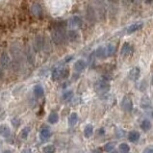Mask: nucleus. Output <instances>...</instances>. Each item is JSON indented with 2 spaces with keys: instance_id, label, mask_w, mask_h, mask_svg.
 Instances as JSON below:
<instances>
[{
  "instance_id": "f257e3e1",
  "label": "nucleus",
  "mask_w": 153,
  "mask_h": 153,
  "mask_svg": "<svg viewBox=\"0 0 153 153\" xmlns=\"http://www.w3.org/2000/svg\"><path fill=\"white\" fill-rule=\"evenodd\" d=\"M46 7L52 16H60L68 12L71 0H46Z\"/></svg>"
},
{
  "instance_id": "f03ea898",
  "label": "nucleus",
  "mask_w": 153,
  "mask_h": 153,
  "mask_svg": "<svg viewBox=\"0 0 153 153\" xmlns=\"http://www.w3.org/2000/svg\"><path fill=\"white\" fill-rule=\"evenodd\" d=\"M121 108L123 109L125 112H131L133 109V102L132 99L128 95H125V97L122 98L121 101Z\"/></svg>"
},
{
  "instance_id": "7ed1b4c3",
  "label": "nucleus",
  "mask_w": 153,
  "mask_h": 153,
  "mask_svg": "<svg viewBox=\"0 0 153 153\" xmlns=\"http://www.w3.org/2000/svg\"><path fill=\"white\" fill-rule=\"evenodd\" d=\"M51 137V131L48 127H43L40 132V138L42 142L47 141Z\"/></svg>"
},
{
  "instance_id": "20e7f679",
  "label": "nucleus",
  "mask_w": 153,
  "mask_h": 153,
  "mask_svg": "<svg viewBox=\"0 0 153 153\" xmlns=\"http://www.w3.org/2000/svg\"><path fill=\"white\" fill-rule=\"evenodd\" d=\"M140 74H141V69L138 67H135L130 71L129 72V78L130 80L132 81H136L138 80V78L140 77Z\"/></svg>"
},
{
  "instance_id": "39448f33",
  "label": "nucleus",
  "mask_w": 153,
  "mask_h": 153,
  "mask_svg": "<svg viewBox=\"0 0 153 153\" xmlns=\"http://www.w3.org/2000/svg\"><path fill=\"white\" fill-rule=\"evenodd\" d=\"M143 22H137V23H134L132 25H130L129 27L126 29V32H127V34H132V33H135L137 32L138 30L142 29L143 28Z\"/></svg>"
},
{
  "instance_id": "423d86ee",
  "label": "nucleus",
  "mask_w": 153,
  "mask_h": 153,
  "mask_svg": "<svg viewBox=\"0 0 153 153\" xmlns=\"http://www.w3.org/2000/svg\"><path fill=\"white\" fill-rule=\"evenodd\" d=\"M141 106L143 110H149V109L152 108V105H151V101L148 97L145 95V97H143L142 98V102H141Z\"/></svg>"
},
{
  "instance_id": "0eeeda50",
  "label": "nucleus",
  "mask_w": 153,
  "mask_h": 153,
  "mask_svg": "<svg viewBox=\"0 0 153 153\" xmlns=\"http://www.w3.org/2000/svg\"><path fill=\"white\" fill-rule=\"evenodd\" d=\"M34 94L39 98L42 97L43 95H45V90H43V88L41 85H37V86H35V88H34Z\"/></svg>"
},
{
  "instance_id": "6e6552de",
  "label": "nucleus",
  "mask_w": 153,
  "mask_h": 153,
  "mask_svg": "<svg viewBox=\"0 0 153 153\" xmlns=\"http://www.w3.org/2000/svg\"><path fill=\"white\" fill-rule=\"evenodd\" d=\"M74 68H75L76 71H83L84 69L86 68V63L85 61L83 60H79L77 61V62L75 63V65H74Z\"/></svg>"
},
{
  "instance_id": "1a4fd4ad",
  "label": "nucleus",
  "mask_w": 153,
  "mask_h": 153,
  "mask_svg": "<svg viewBox=\"0 0 153 153\" xmlns=\"http://www.w3.org/2000/svg\"><path fill=\"white\" fill-rule=\"evenodd\" d=\"M128 139L131 143H136L140 139V133L137 132V131H131L128 135Z\"/></svg>"
},
{
  "instance_id": "9d476101",
  "label": "nucleus",
  "mask_w": 153,
  "mask_h": 153,
  "mask_svg": "<svg viewBox=\"0 0 153 153\" xmlns=\"http://www.w3.org/2000/svg\"><path fill=\"white\" fill-rule=\"evenodd\" d=\"M78 122V115L77 113H71L68 117V124L69 126H74Z\"/></svg>"
},
{
  "instance_id": "9b49d317",
  "label": "nucleus",
  "mask_w": 153,
  "mask_h": 153,
  "mask_svg": "<svg viewBox=\"0 0 153 153\" xmlns=\"http://www.w3.org/2000/svg\"><path fill=\"white\" fill-rule=\"evenodd\" d=\"M11 134V130L7 125H0V135L3 137H9Z\"/></svg>"
},
{
  "instance_id": "f8f14e48",
  "label": "nucleus",
  "mask_w": 153,
  "mask_h": 153,
  "mask_svg": "<svg viewBox=\"0 0 153 153\" xmlns=\"http://www.w3.org/2000/svg\"><path fill=\"white\" fill-rule=\"evenodd\" d=\"M97 90L98 91H106L109 90V84H107L106 82L101 81L98 84H97Z\"/></svg>"
},
{
  "instance_id": "ddd939ff",
  "label": "nucleus",
  "mask_w": 153,
  "mask_h": 153,
  "mask_svg": "<svg viewBox=\"0 0 153 153\" xmlns=\"http://www.w3.org/2000/svg\"><path fill=\"white\" fill-rule=\"evenodd\" d=\"M59 120V115L57 113L53 112V113H51L49 117H48V121H49V123L51 124H55L57 123Z\"/></svg>"
},
{
  "instance_id": "4468645a",
  "label": "nucleus",
  "mask_w": 153,
  "mask_h": 153,
  "mask_svg": "<svg viewBox=\"0 0 153 153\" xmlns=\"http://www.w3.org/2000/svg\"><path fill=\"white\" fill-rule=\"evenodd\" d=\"M93 133H94V127H93V125L88 124L85 127V129H84V136L86 138H90V137H91Z\"/></svg>"
},
{
  "instance_id": "2eb2a0df",
  "label": "nucleus",
  "mask_w": 153,
  "mask_h": 153,
  "mask_svg": "<svg viewBox=\"0 0 153 153\" xmlns=\"http://www.w3.org/2000/svg\"><path fill=\"white\" fill-rule=\"evenodd\" d=\"M141 128L143 130V131H148L151 129V122L148 120H143L141 123Z\"/></svg>"
},
{
  "instance_id": "dca6fc26",
  "label": "nucleus",
  "mask_w": 153,
  "mask_h": 153,
  "mask_svg": "<svg viewBox=\"0 0 153 153\" xmlns=\"http://www.w3.org/2000/svg\"><path fill=\"white\" fill-rule=\"evenodd\" d=\"M130 50H131V46L128 42H125L123 46L121 48V54L122 55H128L130 53Z\"/></svg>"
},
{
  "instance_id": "f3484780",
  "label": "nucleus",
  "mask_w": 153,
  "mask_h": 153,
  "mask_svg": "<svg viewBox=\"0 0 153 153\" xmlns=\"http://www.w3.org/2000/svg\"><path fill=\"white\" fill-rule=\"evenodd\" d=\"M29 132H30V127H28V126H26V127H24L22 130H21L20 132V137L26 140L28 138V135H29Z\"/></svg>"
},
{
  "instance_id": "a211bd4d",
  "label": "nucleus",
  "mask_w": 153,
  "mask_h": 153,
  "mask_svg": "<svg viewBox=\"0 0 153 153\" xmlns=\"http://www.w3.org/2000/svg\"><path fill=\"white\" fill-rule=\"evenodd\" d=\"M43 152L45 153H55L56 148L53 145H48V146H45V148H43Z\"/></svg>"
},
{
  "instance_id": "6ab92c4d",
  "label": "nucleus",
  "mask_w": 153,
  "mask_h": 153,
  "mask_svg": "<svg viewBox=\"0 0 153 153\" xmlns=\"http://www.w3.org/2000/svg\"><path fill=\"white\" fill-rule=\"evenodd\" d=\"M130 150V147L129 146L127 145V143H120V151L121 153H128Z\"/></svg>"
},
{
  "instance_id": "aec40b11",
  "label": "nucleus",
  "mask_w": 153,
  "mask_h": 153,
  "mask_svg": "<svg viewBox=\"0 0 153 153\" xmlns=\"http://www.w3.org/2000/svg\"><path fill=\"white\" fill-rule=\"evenodd\" d=\"M115 148V143H108L104 146V150L106 152H112Z\"/></svg>"
},
{
  "instance_id": "412c9836",
  "label": "nucleus",
  "mask_w": 153,
  "mask_h": 153,
  "mask_svg": "<svg viewBox=\"0 0 153 153\" xmlns=\"http://www.w3.org/2000/svg\"><path fill=\"white\" fill-rule=\"evenodd\" d=\"M73 97L72 91H67L63 94V99L64 100H71Z\"/></svg>"
},
{
  "instance_id": "4be33fe9",
  "label": "nucleus",
  "mask_w": 153,
  "mask_h": 153,
  "mask_svg": "<svg viewBox=\"0 0 153 153\" xmlns=\"http://www.w3.org/2000/svg\"><path fill=\"white\" fill-rule=\"evenodd\" d=\"M114 51H115V47H114V45H110L107 47V54L108 55H112L114 53Z\"/></svg>"
},
{
  "instance_id": "5701e85b",
  "label": "nucleus",
  "mask_w": 153,
  "mask_h": 153,
  "mask_svg": "<svg viewBox=\"0 0 153 153\" xmlns=\"http://www.w3.org/2000/svg\"><path fill=\"white\" fill-rule=\"evenodd\" d=\"M103 55H105V49L103 47H100L97 50V56L98 57H103Z\"/></svg>"
},
{
  "instance_id": "b1692460",
  "label": "nucleus",
  "mask_w": 153,
  "mask_h": 153,
  "mask_svg": "<svg viewBox=\"0 0 153 153\" xmlns=\"http://www.w3.org/2000/svg\"><path fill=\"white\" fill-rule=\"evenodd\" d=\"M143 153H153V147L152 146H148L146 147L145 150H143Z\"/></svg>"
},
{
  "instance_id": "393cba45",
  "label": "nucleus",
  "mask_w": 153,
  "mask_h": 153,
  "mask_svg": "<svg viewBox=\"0 0 153 153\" xmlns=\"http://www.w3.org/2000/svg\"><path fill=\"white\" fill-rule=\"evenodd\" d=\"M21 153H32V152H31V150H29V149H25V150H23Z\"/></svg>"
},
{
  "instance_id": "a878e982",
  "label": "nucleus",
  "mask_w": 153,
  "mask_h": 153,
  "mask_svg": "<svg viewBox=\"0 0 153 153\" xmlns=\"http://www.w3.org/2000/svg\"><path fill=\"white\" fill-rule=\"evenodd\" d=\"M98 132H99V135H100V134H101V135L104 134V129H99Z\"/></svg>"
},
{
  "instance_id": "bb28decb",
  "label": "nucleus",
  "mask_w": 153,
  "mask_h": 153,
  "mask_svg": "<svg viewBox=\"0 0 153 153\" xmlns=\"http://www.w3.org/2000/svg\"><path fill=\"white\" fill-rule=\"evenodd\" d=\"M2 153H12V152L10 150H5V151H3Z\"/></svg>"
},
{
  "instance_id": "cd10ccee",
  "label": "nucleus",
  "mask_w": 153,
  "mask_h": 153,
  "mask_svg": "<svg viewBox=\"0 0 153 153\" xmlns=\"http://www.w3.org/2000/svg\"><path fill=\"white\" fill-rule=\"evenodd\" d=\"M125 1H127V2H129V3H130V2H132L133 0H125Z\"/></svg>"
},
{
  "instance_id": "c85d7f7f",
  "label": "nucleus",
  "mask_w": 153,
  "mask_h": 153,
  "mask_svg": "<svg viewBox=\"0 0 153 153\" xmlns=\"http://www.w3.org/2000/svg\"><path fill=\"white\" fill-rule=\"evenodd\" d=\"M111 153H117V151H113V152H111Z\"/></svg>"
},
{
  "instance_id": "c756f323",
  "label": "nucleus",
  "mask_w": 153,
  "mask_h": 153,
  "mask_svg": "<svg viewBox=\"0 0 153 153\" xmlns=\"http://www.w3.org/2000/svg\"><path fill=\"white\" fill-rule=\"evenodd\" d=\"M94 153H97V151H94Z\"/></svg>"
}]
</instances>
